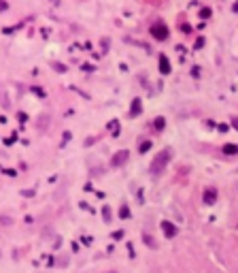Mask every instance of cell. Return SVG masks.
Listing matches in <instances>:
<instances>
[{
    "mask_svg": "<svg viewBox=\"0 0 238 273\" xmlns=\"http://www.w3.org/2000/svg\"><path fill=\"white\" fill-rule=\"evenodd\" d=\"M170 158H172V149H170V147H164L159 154H155L153 160H151V166H149L151 173H153V175H159V173L166 169V164L170 162Z\"/></svg>",
    "mask_w": 238,
    "mask_h": 273,
    "instance_id": "cell-1",
    "label": "cell"
},
{
    "mask_svg": "<svg viewBox=\"0 0 238 273\" xmlns=\"http://www.w3.org/2000/svg\"><path fill=\"white\" fill-rule=\"evenodd\" d=\"M151 34H153V38H157V41H166L168 38V26H164L162 22H155V24L151 26Z\"/></svg>",
    "mask_w": 238,
    "mask_h": 273,
    "instance_id": "cell-2",
    "label": "cell"
},
{
    "mask_svg": "<svg viewBox=\"0 0 238 273\" xmlns=\"http://www.w3.org/2000/svg\"><path fill=\"white\" fill-rule=\"evenodd\" d=\"M202 201L204 205H215V201H217V190L215 188H206L202 194Z\"/></svg>",
    "mask_w": 238,
    "mask_h": 273,
    "instance_id": "cell-3",
    "label": "cell"
},
{
    "mask_svg": "<svg viewBox=\"0 0 238 273\" xmlns=\"http://www.w3.org/2000/svg\"><path fill=\"white\" fill-rule=\"evenodd\" d=\"M162 230H164V235H166L168 239L177 235V226L172 224V222H168V220H164V222H162Z\"/></svg>",
    "mask_w": 238,
    "mask_h": 273,
    "instance_id": "cell-4",
    "label": "cell"
},
{
    "mask_svg": "<svg viewBox=\"0 0 238 273\" xmlns=\"http://www.w3.org/2000/svg\"><path fill=\"white\" fill-rule=\"evenodd\" d=\"M126 160H128V152H126V149H121V152H117V154L113 156L111 164H113V166H119V164H123Z\"/></svg>",
    "mask_w": 238,
    "mask_h": 273,
    "instance_id": "cell-5",
    "label": "cell"
},
{
    "mask_svg": "<svg viewBox=\"0 0 238 273\" xmlns=\"http://www.w3.org/2000/svg\"><path fill=\"white\" fill-rule=\"evenodd\" d=\"M159 73H162V75H168V73H170V62H168L166 56H159Z\"/></svg>",
    "mask_w": 238,
    "mask_h": 273,
    "instance_id": "cell-6",
    "label": "cell"
},
{
    "mask_svg": "<svg viewBox=\"0 0 238 273\" xmlns=\"http://www.w3.org/2000/svg\"><path fill=\"white\" fill-rule=\"evenodd\" d=\"M221 152H223V154H227V156H236L238 154V145H234V143H226Z\"/></svg>",
    "mask_w": 238,
    "mask_h": 273,
    "instance_id": "cell-7",
    "label": "cell"
},
{
    "mask_svg": "<svg viewBox=\"0 0 238 273\" xmlns=\"http://www.w3.org/2000/svg\"><path fill=\"white\" fill-rule=\"evenodd\" d=\"M143 111V105H140V100L136 98V100H132V109H130V115H138Z\"/></svg>",
    "mask_w": 238,
    "mask_h": 273,
    "instance_id": "cell-8",
    "label": "cell"
},
{
    "mask_svg": "<svg viewBox=\"0 0 238 273\" xmlns=\"http://www.w3.org/2000/svg\"><path fill=\"white\" fill-rule=\"evenodd\" d=\"M164 126H166V122H164V118H157V119H155V130H162Z\"/></svg>",
    "mask_w": 238,
    "mask_h": 273,
    "instance_id": "cell-9",
    "label": "cell"
},
{
    "mask_svg": "<svg viewBox=\"0 0 238 273\" xmlns=\"http://www.w3.org/2000/svg\"><path fill=\"white\" fill-rule=\"evenodd\" d=\"M149 149H151V141H143V143H140V152H143V154H145V152H149Z\"/></svg>",
    "mask_w": 238,
    "mask_h": 273,
    "instance_id": "cell-10",
    "label": "cell"
},
{
    "mask_svg": "<svg viewBox=\"0 0 238 273\" xmlns=\"http://www.w3.org/2000/svg\"><path fill=\"white\" fill-rule=\"evenodd\" d=\"M119 215H121V218H128V215H130V209H128V207L123 205V207L119 209Z\"/></svg>",
    "mask_w": 238,
    "mask_h": 273,
    "instance_id": "cell-11",
    "label": "cell"
},
{
    "mask_svg": "<svg viewBox=\"0 0 238 273\" xmlns=\"http://www.w3.org/2000/svg\"><path fill=\"white\" fill-rule=\"evenodd\" d=\"M200 15H202L204 19H206V17H211V9H202V11H200Z\"/></svg>",
    "mask_w": 238,
    "mask_h": 273,
    "instance_id": "cell-12",
    "label": "cell"
},
{
    "mask_svg": "<svg viewBox=\"0 0 238 273\" xmlns=\"http://www.w3.org/2000/svg\"><path fill=\"white\" fill-rule=\"evenodd\" d=\"M123 237V233H121V230H117V233H113V239H121Z\"/></svg>",
    "mask_w": 238,
    "mask_h": 273,
    "instance_id": "cell-13",
    "label": "cell"
},
{
    "mask_svg": "<svg viewBox=\"0 0 238 273\" xmlns=\"http://www.w3.org/2000/svg\"><path fill=\"white\" fill-rule=\"evenodd\" d=\"M202 45H204V38H198V41H196V47L200 49V47H202Z\"/></svg>",
    "mask_w": 238,
    "mask_h": 273,
    "instance_id": "cell-14",
    "label": "cell"
},
{
    "mask_svg": "<svg viewBox=\"0 0 238 273\" xmlns=\"http://www.w3.org/2000/svg\"><path fill=\"white\" fill-rule=\"evenodd\" d=\"M232 126H234V128L238 130V118H232Z\"/></svg>",
    "mask_w": 238,
    "mask_h": 273,
    "instance_id": "cell-15",
    "label": "cell"
}]
</instances>
